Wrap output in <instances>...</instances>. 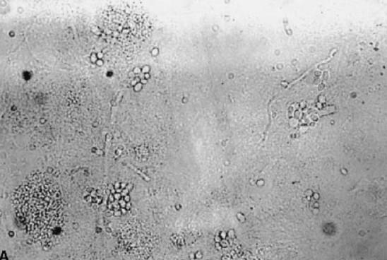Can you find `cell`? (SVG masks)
<instances>
[{"instance_id": "obj_1", "label": "cell", "mask_w": 387, "mask_h": 260, "mask_svg": "<svg viewBox=\"0 0 387 260\" xmlns=\"http://www.w3.org/2000/svg\"><path fill=\"white\" fill-rule=\"evenodd\" d=\"M17 218L26 232L42 240L62 225L64 208L60 191L49 177L35 175L19 187L15 196Z\"/></svg>"}]
</instances>
